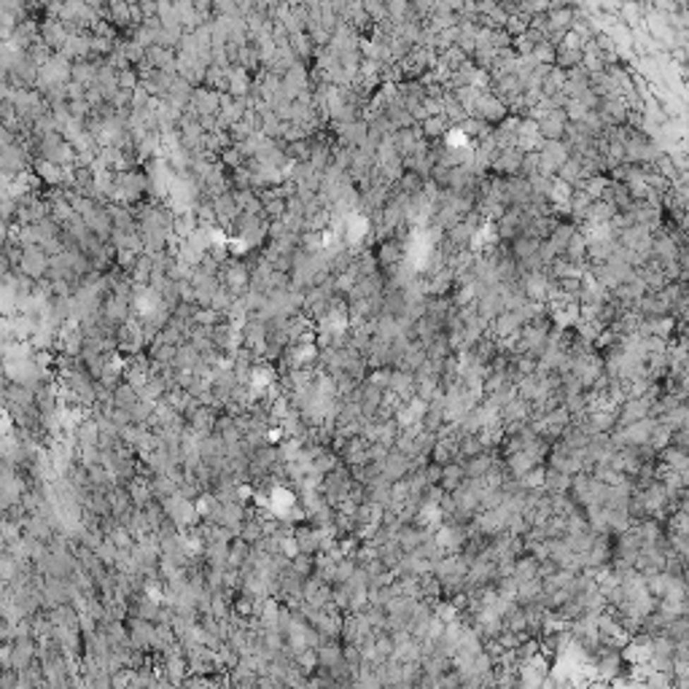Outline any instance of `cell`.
Masks as SVG:
<instances>
[{"label":"cell","mask_w":689,"mask_h":689,"mask_svg":"<svg viewBox=\"0 0 689 689\" xmlns=\"http://www.w3.org/2000/svg\"><path fill=\"white\" fill-rule=\"evenodd\" d=\"M116 347L121 356L127 359H135V356H143L148 350V340H145L143 331V320L138 316H132L127 323H121L119 331H116Z\"/></svg>","instance_id":"6da1fadb"},{"label":"cell","mask_w":689,"mask_h":689,"mask_svg":"<svg viewBox=\"0 0 689 689\" xmlns=\"http://www.w3.org/2000/svg\"><path fill=\"white\" fill-rule=\"evenodd\" d=\"M49 264H52V256L41 245H25L16 258V275H25L30 280H43L49 275Z\"/></svg>","instance_id":"7a4b0ae2"},{"label":"cell","mask_w":689,"mask_h":689,"mask_svg":"<svg viewBox=\"0 0 689 689\" xmlns=\"http://www.w3.org/2000/svg\"><path fill=\"white\" fill-rule=\"evenodd\" d=\"M353 485H356V479H353V472L347 469V466H337L331 474H326L323 477V485H320V493L326 496V501L337 509L340 503L350 496V490H353Z\"/></svg>","instance_id":"3957f363"},{"label":"cell","mask_w":689,"mask_h":689,"mask_svg":"<svg viewBox=\"0 0 689 689\" xmlns=\"http://www.w3.org/2000/svg\"><path fill=\"white\" fill-rule=\"evenodd\" d=\"M571 159V148L565 140H544L539 148V172L546 178H558L560 167Z\"/></svg>","instance_id":"277c9868"},{"label":"cell","mask_w":689,"mask_h":689,"mask_svg":"<svg viewBox=\"0 0 689 689\" xmlns=\"http://www.w3.org/2000/svg\"><path fill=\"white\" fill-rule=\"evenodd\" d=\"M218 280H221V288H227L229 294H234V296H245L248 288H251V270H248L245 258L232 256L229 261L224 264V270H221V275H218Z\"/></svg>","instance_id":"5b68a950"},{"label":"cell","mask_w":689,"mask_h":689,"mask_svg":"<svg viewBox=\"0 0 689 689\" xmlns=\"http://www.w3.org/2000/svg\"><path fill=\"white\" fill-rule=\"evenodd\" d=\"M186 114L197 116V119H210V116L221 114V95L208 89V86H197L194 95H191V102H188Z\"/></svg>","instance_id":"8992f818"},{"label":"cell","mask_w":689,"mask_h":689,"mask_svg":"<svg viewBox=\"0 0 689 689\" xmlns=\"http://www.w3.org/2000/svg\"><path fill=\"white\" fill-rule=\"evenodd\" d=\"M474 119H479V121H485V124H490V127H498L503 119L509 116V108H506V102L498 100L493 92H482V97H479V102H477V108H474Z\"/></svg>","instance_id":"52a82bcc"},{"label":"cell","mask_w":689,"mask_h":689,"mask_svg":"<svg viewBox=\"0 0 689 689\" xmlns=\"http://www.w3.org/2000/svg\"><path fill=\"white\" fill-rule=\"evenodd\" d=\"M127 630H129V638H132V646L138 652H154V646H157V625L154 622L129 617Z\"/></svg>","instance_id":"ba28073f"},{"label":"cell","mask_w":689,"mask_h":689,"mask_svg":"<svg viewBox=\"0 0 689 689\" xmlns=\"http://www.w3.org/2000/svg\"><path fill=\"white\" fill-rule=\"evenodd\" d=\"M601 114L603 124L606 127H628V116H630V105L622 100V97H609V100H601Z\"/></svg>","instance_id":"9c48e42d"},{"label":"cell","mask_w":689,"mask_h":689,"mask_svg":"<svg viewBox=\"0 0 689 689\" xmlns=\"http://www.w3.org/2000/svg\"><path fill=\"white\" fill-rule=\"evenodd\" d=\"M466 539H469V528H463V525H439L436 528V544L442 546L447 555H460Z\"/></svg>","instance_id":"30bf717a"},{"label":"cell","mask_w":689,"mask_h":689,"mask_svg":"<svg viewBox=\"0 0 689 689\" xmlns=\"http://www.w3.org/2000/svg\"><path fill=\"white\" fill-rule=\"evenodd\" d=\"M652 399L649 396H638V399H628V402L619 407V429L633 426V423H641L652 412Z\"/></svg>","instance_id":"8fae6325"},{"label":"cell","mask_w":689,"mask_h":689,"mask_svg":"<svg viewBox=\"0 0 689 689\" xmlns=\"http://www.w3.org/2000/svg\"><path fill=\"white\" fill-rule=\"evenodd\" d=\"M337 453H340V458H342V463L347 466V469H356V466L369 463V442H366L364 436L347 439Z\"/></svg>","instance_id":"7c38bea8"},{"label":"cell","mask_w":689,"mask_h":689,"mask_svg":"<svg viewBox=\"0 0 689 689\" xmlns=\"http://www.w3.org/2000/svg\"><path fill=\"white\" fill-rule=\"evenodd\" d=\"M522 159L525 154L520 148H506V151H498V157L493 162L490 172L498 175V178H517L520 175V167H522Z\"/></svg>","instance_id":"4fadbf2b"},{"label":"cell","mask_w":689,"mask_h":689,"mask_svg":"<svg viewBox=\"0 0 689 689\" xmlns=\"http://www.w3.org/2000/svg\"><path fill=\"white\" fill-rule=\"evenodd\" d=\"M568 116L563 108L558 111H549V114L539 121V132H541V140H563L565 138V129H568Z\"/></svg>","instance_id":"5bb4252c"},{"label":"cell","mask_w":689,"mask_h":689,"mask_svg":"<svg viewBox=\"0 0 689 689\" xmlns=\"http://www.w3.org/2000/svg\"><path fill=\"white\" fill-rule=\"evenodd\" d=\"M390 393H396L404 404H409L415 399L417 390V377L412 372H404V369H393L390 372V385H388Z\"/></svg>","instance_id":"9a60e30c"},{"label":"cell","mask_w":689,"mask_h":689,"mask_svg":"<svg viewBox=\"0 0 689 689\" xmlns=\"http://www.w3.org/2000/svg\"><path fill=\"white\" fill-rule=\"evenodd\" d=\"M294 539H296V546H299L301 555H318L320 544H323V531H318L310 522H304V525H296Z\"/></svg>","instance_id":"2e32d148"},{"label":"cell","mask_w":689,"mask_h":689,"mask_svg":"<svg viewBox=\"0 0 689 689\" xmlns=\"http://www.w3.org/2000/svg\"><path fill=\"white\" fill-rule=\"evenodd\" d=\"M477 313L485 318V320H496V318L501 316V313H506V304H503V296L496 291V288H488V291H482V296L477 299Z\"/></svg>","instance_id":"e0dca14e"},{"label":"cell","mask_w":689,"mask_h":689,"mask_svg":"<svg viewBox=\"0 0 689 689\" xmlns=\"http://www.w3.org/2000/svg\"><path fill=\"white\" fill-rule=\"evenodd\" d=\"M652 256L660 258V261H678L681 258V248L673 243V237L668 232L657 229L654 232V245H652Z\"/></svg>","instance_id":"ac0fdd59"},{"label":"cell","mask_w":689,"mask_h":689,"mask_svg":"<svg viewBox=\"0 0 689 689\" xmlns=\"http://www.w3.org/2000/svg\"><path fill=\"white\" fill-rule=\"evenodd\" d=\"M76 447H100V426L95 417H86L78 429L73 431Z\"/></svg>","instance_id":"d6986e66"},{"label":"cell","mask_w":689,"mask_h":689,"mask_svg":"<svg viewBox=\"0 0 689 689\" xmlns=\"http://www.w3.org/2000/svg\"><path fill=\"white\" fill-rule=\"evenodd\" d=\"M151 277H154V256L140 253V256H138V264H135L132 272H129V280H132V286L135 288H145V286H151Z\"/></svg>","instance_id":"ffe728a7"},{"label":"cell","mask_w":689,"mask_h":689,"mask_svg":"<svg viewBox=\"0 0 689 689\" xmlns=\"http://www.w3.org/2000/svg\"><path fill=\"white\" fill-rule=\"evenodd\" d=\"M503 628L509 633H517V635H525L528 638V614H525V606L522 603H512V609L503 617Z\"/></svg>","instance_id":"44dd1931"},{"label":"cell","mask_w":689,"mask_h":689,"mask_svg":"<svg viewBox=\"0 0 689 689\" xmlns=\"http://www.w3.org/2000/svg\"><path fill=\"white\" fill-rule=\"evenodd\" d=\"M420 127H423V135H426V140H429V143L445 140L447 135L453 132V124L447 121L445 116H429V119H426Z\"/></svg>","instance_id":"7402d4cb"},{"label":"cell","mask_w":689,"mask_h":689,"mask_svg":"<svg viewBox=\"0 0 689 689\" xmlns=\"http://www.w3.org/2000/svg\"><path fill=\"white\" fill-rule=\"evenodd\" d=\"M576 232H579V229H576V227H574V224H571V221H560V224H558V229L552 232V237H549L546 243L552 245V251H555L558 256H563V253H565V248H568V243L574 240V234H576Z\"/></svg>","instance_id":"603a6c76"},{"label":"cell","mask_w":689,"mask_h":689,"mask_svg":"<svg viewBox=\"0 0 689 689\" xmlns=\"http://www.w3.org/2000/svg\"><path fill=\"white\" fill-rule=\"evenodd\" d=\"M571 482H574V477L555 472V469H546L544 474V490L549 496H565V493H571Z\"/></svg>","instance_id":"cb8c5ba5"},{"label":"cell","mask_w":689,"mask_h":689,"mask_svg":"<svg viewBox=\"0 0 689 689\" xmlns=\"http://www.w3.org/2000/svg\"><path fill=\"white\" fill-rule=\"evenodd\" d=\"M563 256L568 258L574 267H587V237H585V232L582 229L576 232L574 240L568 243V248H565Z\"/></svg>","instance_id":"d4e9b609"},{"label":"cell","mask_w":689,"mask_h":689,"mask_svg":"<svg viewBox=\"0 0 689 689\" xmlns=\"http://www.w3.org/2000/svg\"><path fill=\"white\" fill-rule=\"evenodd\" d=\"M251 84H253L251 73L243 71V68H237V65H232L229 68V95L232 97H248Z\"/></svg>","instance_id":"484cf974"},{"label":"cell","mask_w":689,"mask_h":689,"mask_svg":"<svg viewBox=\"0 0 689 689\" xmlns=\"http://www.w3.org/2000/svg\"><path fill=\"white\" fill-rule=\"evenodd\" d=\"M539 248H541V240H536L533 234L522 232L515 243H512V256H515L517 261H525V258L536 256V253H539Z\"/></svg>","instance_id":"4316f807"},{"label":"cell","mask_w":689,"mask_h":689,"mask_svg":"<svg viewBox=\"0 0 689 689\" xmlns=\"http://www.w3.org/2000/svg\"><path fill=\"white\" fill-rule=\"evenodd\" d=\"M660 463L665 466V469H673V472L681 474L689 466V453H684L681 447H676V445H668L660 453Z\"/></svg>","instance_id":"83f0119b"},{"label":"cell","mask_w":689,"mask_h":689,"mask_svg":"<svg viewBox=\"0 0 689 689\" xmlns=\"http://www.w3.org/2000/svg\"><path fill=\"white\" fill-rule=\"evenodd\" d=\"M463 482H466V469H463V463H450V466L442 469V482H439V488L445 490V493H455Z\"/></svg>","instance_id":"f1b7e54d"},{"label":"cell","mask_w":689,"mask_h":689,"mask_svg":"<svg viewBox=\"0 0 689 689\" xmlns=\"http://www.w3.org/2000/svg\"><path fill=\"white\" fill-rule=\"evenodd\" d=\"M617 215V210L609 205L606 200H598L589 205L587 210V221L585 224H592V227H601V224H611V218Z\"/></svg>","instance_id":"f546056e"},{"label":"cell","mask_w":689,"mask_h":689,"mask_svg":"<svg viewBox=\"0 0 689 689\" xmlns=\"http://www.w3.org/2000/svg\"><path fill=\"white\" fill-rule=\"evenodd\" d=\"M558 181H563V184H568V186L574 188H582V184H585V175H582V164H579V159H568L563 167H560L558 172Z\"/></svg>","instance_id":"4dcf8cb0"},{"label":"cell","mask_w":689,"mask_h":689,"mask_svg":"<svg viewBox=\"0 0 689 689\" xmlns=\"http://www.w3.org/2000/svg\"><path fill=\"white\" fill-rule=\"evenodd\" d=\"M515 579L517 582H531V579H541L539 574V560L533 555H522L515 560Z\"/></svg>","instance_id":"1f68e13d"},{"label":"cell","mask_w":689,"mask_h":689,"mask_svg":"<svg viewBox=\"0 0 689 689\" xmlns=\"http://www.w3.org/2000/svg\"><path fill=\"white\" fill-rule=\"evenodd\" d=\"M140 402V393L129 383H121V385L114 390V407L116 409H124V412H132V407Z\"/></svg>","instance_id":"d6a6232c"},{"label":"cell","mask_w":689,"mask_h":689,"mask_svg":"<svg viewBox=\"0 0 689 689\" xmlns=\"http://www.w3.org/2000/svg\"><path fill=\"white\" fill-rule=\"evenodd\" d=\"M205 86L213 89V92H218V95H229V71L210 65V68H208V76H205Z\"/></svg>","instance_id":"836d02e7"},{"label":"cell","mask_w":689,"mask_h":689,"mask_svg":"<svg viewBox=\"0 0 689 689\" xmlns=\"http://www.w3.org/2000/svg\"><path fill=\"white\" fill-rule=\"evenodd\" d=\"M582 59H585V52H576V49H565V46H558V57H555V68H560V71H574V68H579L582 65Z\"/></svg>","instance_id":"e575fe53"},{"label":"cell","mask_w":689,"mask_h":689,"mask_svg":"<svg viewBox=\"0 0 689 689\" xmlns=\"http://www.w3.org/2000/svg\"><path fill=\"white\" fill-rule=\"evenodd\" d=\"M609 184H611L609 175H595V178H589V181L582 184V191H585L592 202H598V200H603V191L609 188Z\"/></svg>","instance_id":"d590c367"},{"label":"cell","mask_w":689,"mask_h":689,"mask_svg":"<svg viewBox=\"0 0 689 689\" xmlns=\"http://www.w3.org/2000/svg\"><path fill=\"white\" fill-rule=\"evenodd\" d=\"M291 568H294L301 579H310V576L316 574V555H301L299 552L296 558L291 560Z\"/></svg>","instance_id":"8d00e7d4"},{"label":"cell","mask_w":689,"mask_h":689,"mask_svg":"<svg viewBox=\"0 0 689 689\" xmlns=\"http://www.w3.org/2000/svg\"><path fill=\"white\" fill-rule=\"evenodd\" d=\"M528 28H531V16H525V14L509 16L506 25H503V30H506L512 38H520L522 32H528Z\"/></svg>","instance_id":"74e56055"},{"label":"cell","mask_w":689,"mask_h":689,"mask_svg":"<svg viewBox=\"0 0 689 689\" xmlns=\"http://www.w3.org/2000/svg\"><path fill=\"white\" fill-rule=\"evenodd\" d=\"M533 57L539 59L541 65H555V57H558V46H555V43H549V41L539 43V46H536V52H533Z\"/></svg>","instance_id":"f35d334b"},{"label":"cell","mask_w":689,"mask_h":689,"mask_svg":"<svg viewBox=\"0 0 689 689\" xmlns=\"http://www.w3.org/2000/svg\"><path fill=\"white\" fill-rule=\"evenodd\" d=\"M296 665H299V668L307 676H313L318 671V652H316V649H307V652H301L299 657H296Z\"/></svg>","instance_id":"ab89813d"},{"label":"cell","mask_w":689,"mask_h":689,"mask_svg":"<svg viewBox=\"0 0 689 689\" xmlns=\"http://www.w3.org/2000/svg\"><path fill=\"white\" fill-rule=\"evenodd\" d=\"M390 372L393 369H372V372L366 374V383H372L380 390H388V385H390Z\"/></svg>","instance_id":"60d3db41"},{"label":"cell","mask_w":689,"mask_h":689,"mask_svg":"<svg viewBox=\"0 0 689 689\" xmlns=\"http://www.w3.org/2000/svg\"><path fill=\"white\" fill-rule=\"evenodd\" d=\"M520 138L539 140V138H541V132H539V121H533V119H522V121H520Z\"/></svg>","instance_id":"b9f144b4"},{"label":"cell","mask_w":689,"mask_h":689,"mask_svg":"<svg viewBox=\"0 0 689 689\" xmlns=\"http://www.w3.org/2000/svg\"><path fill=\"white\" fill-rule=\"evenodd\" d=\"M681 582H684V589H687V595H689V563H687V568H684V576H681Z\"/></svg>","instance_id":"7bdbcfd3"},{"label":"cell","mask_w":689,"mask_h":689,"mask_svg":"<svg viewBox=\"0 0 689 689\" xmlns=\"http://www.w3.org/2000/svg\"><path fill=\"white\" fill-rule=\"evenodd\" d=\"M334 689H356V684H337Z\"/></svg>","instance_id":"ee69618b"}]
</instances>
